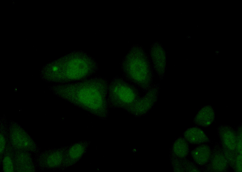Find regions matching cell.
I'll return each instance as SVG.
<instances>
[{"label":"cell","instance_id":"obj_1","mask_svg":"<svg viewBox=\"0 0 242 172\" xmlns=\"http://www.w3.org/2000/svg\"><path fill=\"white\" fill-rule=\"evenodd\" d=\"M109 82L100 76L61 84L59 96L71 104L100 118L109 115L107 102Z\"/></svg>","mask_w":242,"mask_h":172},{"label":"cell","instance_id":"obj_2","mask_svg":"<svg viewBox=\"0 0 242 172\" xmlns=\"http://www.w3.org/2000/svg\"><path fill=\"white\" fill-rule=\"evenodd\" d=\"M121 71L123 77L145 92L154 84L152 69L147 56L139 48L132 49L125 57Z\"/></svg>","mask_w":242,"mask_h":172},{"label":"cell","instance_id":"obj_3","mask_svg":"<svg viewBox=\"0 0 242 172\" xmlns=\"http://www.w3.org/2000/svg\"><path fill=\"white\" fill-rule=\"evenodd\" d=\"M140 97L139 89L122 76H116L109 82L107 96L109 107L126 110Z\"/></svg>","mask_w":242,"mask_h":172},{"label":"cell","instance_id":"obj_4","mask_svg":"<svg viewBox=\"0 0 242 172\" xmlns=\"http://www.w3.org/2000/svg\"><path fill=\"white\" fill-rule=\"evenodd\" d=\"M67 148H51L35 154L34 158L38 170H55L64 168Z\"/></svg>","mask_w":242,"mask_h":172},{"label":"cell","instance_id":"obj_5","mask_svg":"<svg viewBox=\"0 0 242 172\" xmlns=\"http://www.w3.org/2000/svg\"><path fill=\"white\" fill-rule=\"evenodd\" d=\"M9 142L15 148L36 154L39 148L32 137L18 123L9 121L8 125Z\"/></svg>","mask_w":242,"mask_h":172},{"label":"cell","instance_id":"obj_6","mask_svg":"<svg viewBox=\"0 0 242 172\" xmlns=\"http://www.w3.org/2000/svg\"><path fill=\"white\" fill-rule=\"evenodd\" d=\"M160 88L159 83H155L126 110L136 115L146 113L158 100Z\"/></svg>","mask_w":242,"mask_h":172},{"label":"cell","instance_id":"obj_7","mask_svg":"<svg viewBox=\"0 0 242 172\" xmlns=\"http://www.w3.org/2000/svg\"><path fill=\"white\" fill-rule=\"evenodd\" d=\"M12 148L15 172H34L38 170L31 153L12 147Z\"/></svg>","mask_w":242,"mask_h":172},{"label":"cell","instance_id":"obj_8","mask_svg":"<svg viewBox=\"0 0 242 172\" xmlns=\"http://www.w3.org/2000/svg\"><path fill=\"white\" fill-rule=\"evenodd\" d=\"M205 166L204 169L207 171L226 172L228 170L229 166L220 143H215L211 149L210 159Z\"/></svg>","mask_w":242,"mask_h":172},{"label":"cell","instance_id":"obj_9","mask_svg":"<svg viewBox=\"0 0 242 172\" xmlns=\"http://www.w3.org/2000/svg\"><path fill=\"white\" fill-rule=\"evenodd\" d=\"M217 130L221 146L229 150L237 151L236 133L234 129L227 125H221L217 127Z\"/></svg>","mask_w":242,"mask_h":172},{"label":"cell","instance_id":"obj_10","mask_svg":"<svg viewBox=\"0 0 242 172\" xmlns=\"http://www.w3.org/2000/svg\"><path fill=\"white\" fill-rule=\"evenodd\" d=\"M150 55L153 67L160 80H162L166 71V58L165 52L159 45L156 44L152 48Z\"/></svg>","mask_w":242,"mask_h":172},{"label":"cell","instance_id":"obj_11","mask_svg":"<svg viewBox=\"0 0 242 172\" xmlns=\"http://www.w3.org/2000/svg\"><path fill=\"white\" fill-rule=\"evenodd\" d=\"M214 119V113L210 106H206L201 108L195 116L193 120L196 125L207 127L210 125Z\"/></svg>","mask_w":242,"mask_h":172},{"label":"cell","instance_id":"obj_12","mask_svg":"<svg viewBox=\"0 0 242 172\" xmlns=\"http://www.w3.org/2000/svg\"><path fill=\"white\" fill-rule=\"evenodd\" d=\"M184 135L187 142L193 144L210 142L209 138L204 132L197 127L188 128L184 132Z\"/></svg>","mask_w":242,"mask_h":172},{"label":"cell","instance_id":"obj_13","mask_svg":"<svg viewBox=\"0 0 242 172\" xmlns=\"http://www.w3.org/2000/svg\"><path fill=\"white\" fill-rule=\"evenodd\" d=\"M211 151V149L208 145L202 144L195 148L192 151L191 155L197 164L203 166L208 163L210 157Z\"/></svg>","mask_w":242,"mask_h":172},{"label":"cell","instance_id":"obj_14","mask_svg":"<svg viewBox=\"0 0 242 172\" xmlns=\"http://www.w3.org/2000/svg\"><path fill=\"white\" fill-rule=\"evenodd\" d=\"M0 162L3 172H15L12 148L9 141L2 156L0 158Z\"/></svg>","mask_w":242,"mask_h":172},{"label":"cell","instance_id":"obj_15","mask_svg":"<svg viewBox=\"0 0 242 172\" xmlns=\"http://www.w3.org/2000/svg\"><path fill=\"white\" fill-rule=\"evenodd\" d=\"M173 151L176 156L180 158H184L188 154L189 151L186 141L182 138L178 139L174 144Z\"/></svg>","mask_w":242,"mask_h":172},{"label":"cell","instance_id":"obj_16","mask_svg":"<svg viewBox=\"0 0 242 172\" xmlns=\"http://www.w3.org/2000/svg\"><path fill=\"white\" fill-rule=\"evenodd\" d=\"M8 124L5 119L1 120L0 130V158L2 156L9 141Z\"/></svg>","mask_w":242,"mask_h":172},{"label":"cell","instance_id":"obj_17","mask_svg":"<svg viewBox=\"0 0 242 172\" xmlns=\"http://www.w3.org/2000/svg\"><path fill=\"white\" fill-rule=\"evenodd\" d=\"M221 148L223 154L229 166L233 168L236 157L239 153L236 151L229 150L222 147Z\"/></svg>","mask_w":242,"mask_h":172},{"label":"cell","instance_id":"obj_18","mask_svg":"<svg viewBox=\"0 0 242 172\" xmlns=\"http://www.w3.org/2000/svg\"><path fill=\"white\" fill-rule=\"evenodd\" d=\"M242 126L239 125L237 127L236 133L237 145L236 151L237 152L242 154Z\"/></svg>","mask_w":242,"mask_h":172},{"label":"cell","instance_id":"obj_19","mask_svg":"<svg viewBox=\"0 0 242 172\" xmlns=\"http://www.w3.org/2000/svg\"><path fill=\"white\" fill-rule=\"evenodd\" d=\"M242 154H238L233 169L236 172L242 171Z\"/></svg>","mask_w":242,"mask_h":172}]
</instances>
